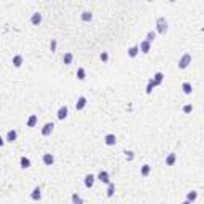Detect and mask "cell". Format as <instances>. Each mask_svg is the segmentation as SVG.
Returning <instances> with one entry per match:
<instances>
[{"instance_id":"16","label":"cell","mask_w":204,"mask_h":204,"mask_svg":"<svg viewBox=\"0 0 204 204\" xmlns=\"http://www.w3.org/2000/svg\"><path fill=\"white\" fill-rule=\"evenodd\" d=\"M30 23H32L34 26H38V24L41 23V13H34L32 18H30Z\"/></svg>"},{"instance_id":"13","label":"cell","mask_w":204,"mask_h":204,"mask_svg":"<svg viewBox=\"0 0 204 204\" xmlns=\"http://www.w3.org/2000/svg\"><path fill=\"white\" fill-rule=\"evenodd\" d=\"M43 163L46 164V166H53V163H54V156L51 153H45L43 155Z\"/></svg>"},{"instance_id":"2","label":"cell","mask_w":204,"mask_h":204,"mask_svg":"<svg viewBox=\"0 0 204 204\" xmlns=\"http://www.w3.org/2000/svg\"><path fill=\"white\" fill-rule=\"evenodd\" d=\"M190 64H191V54H190V53H185V54L180 58V61H179V69H187Z\"/></svg>"},{"instance_id":"21","label":"cell","mask_w":204,"mask_h":204,"mask_svg":"<svg viewBox=\"0 0 204 204\" xmlns=\"http://www.w3.org/2000/svg\"><path fill=\"white\" fill-rule=\"evenodd\" d=\"M19 164H21V167H23V169H27V167H30V159L26 158V156H23V158H21V161H19Z\"/></svg>"},{"instance_id":"17","label":"cell","mask_w":204,"mask_h":204,"mask_svg":"<svg viewBox=\"0 0 204 204\" xmlns=\"http://www.w3.org/2000/svg\"><path fill=\"white\" fill-rule=\"evenodd\" d=\"M72 61H73V54L72 53H66L64 56H62V62H64L66 66H70V64H72Z\"/></svg>"},{"instance_id":"24","label":"cell","mask_w":204,"mask_h":204,"mask_svg":"<svg viewBox=\"0 0 204 204\" xmlns=\"http://www.w3.org/2000/svg\"><path fill=\"white\" fill-rule=\"evenodd\" d=\"M72 204H85V201L81 199V196H80V195L73 193V195H72Z\"/></svg>"},{"instance_id":"29","label":"cell","mask_w":204,"mask_h":204,"mask_svg":"<svg viewBox=\"0 0 204 204\" xmlns=\"http://www.w3.org/2000/svg\"><path fill=\"white\" fill-rule=\"evenodd\" d=\"M155 38H156V32H153V30H150L149 34H147V41H150V43H152V41L155 40Z\"/></svg>"},{"instance_id":"27","label":"cell","mask_w":204,"mask_h":204,"mask_svg":"<svg viewBox=\"0 0 204 204\" xmlns=\"http://www.w3.org/2000/svg\"><path fill=\"white\" fill-rule=\"evenodd\" d=\"M113 195H115V184H112V182H110L109 188H107V196H109V198H112Z\"/></svg>"},{"instance_id":"20","label":"cell","mask_w":204,"mask_h":204,"mask_svg":"<svg viewBox=\"0 0 204 204\" xmlns=\"http://www.w3.org/2000/svg\"><path fill=\"white\" fill-rule=\"evenodd\" d=\"M77 78H78L80 81H83L86 78V72H85V69H83V67H78V70H77Z\"/></svg>"},{"instance_id":"12","label":"cell","mask_w":204,"mask_h":204,"mask_svg":"<svg viewBox=\"0 0 204 204\" xmlns=\"http://www.w3.org/2000/svg\"><path fill=\"white\" fill-rule=\"evenodd\" d=\"M16 137H18V132L15 131V129H10L8 132H6V142H15L16 140Z\"/></svg>"},{"instance_id":"11","label":"cell","mask_w":204,"mask_h":204,"mask_svg":"<svg viewBox=\"0 0 204 204\" xmlns=\"http://www.w3.org/2000/svg\"><path fill=\"white\" fill-rule=\"evenodd\" d=\"M175 161H177V155H175V153H169L166 156V166H174Z\"/></svg>"},{"instance_id":"14","label":"cell","mask_w":204,"mask_h":204,"mask_svg":"<svg viewBox=\"0 0 204 204\" xmlns=\"http://www.w3.org/2000/svg\"><path fill=\"white\" fill-rule=\"evenodd\" d=\"M163 80H164V73L163 72H156L155 73V77H153V81H155V85H161L163 83Z\"/></svg>"},{"instance_id":"31","label":"cell","mask_w":204,"mask_h":204,"mask_svg":"<svg viewBox=\"0 0 204 204\" xmlns=\"http://www.w3.org/2000/svg\"><path fill=\"white\" fill-rule=\"evenodd\" d=\"M191 110H193V105H190V104L184 105V112H185V113H190Z\"/></svg>"},{"instance_id":"30","label":"cell","mask_w":204,"mask_h":204,"mask_svg":"<svg viewBox=\"0 0 204 204\" xmlns=\"http://www.w3.org/2000/svg\"><path fill=\"white\" fill-rule=\"evenodd\" d=\"M124 153H126V159H128V161L134 159V153H132V152H124Z\"/></svg>"},{"instance_id":"23","label":"cell","mask_w":204,"mask_h":204,"mask_svg":"<svg viewBox=\"0 0 204 204\" xmlns=\"http://www.w3.org/2000/svg\"><path fill=\"white\" fill-rule=\"evenodd\" d=\"M37 115H30L29 116V120H27V126H29V128H34L35 124H37Z\"/></svg>"},{"instance_id":"34","label":"cell","mask_w":204,"mask_h":204,"mask_svg":"<svg viewBox=\"0 0 204 204\" xmlns=\"http://www.w3.org/2000/svg\"><path fill=\"white\" fill-rule=\"evenodd\" d=\"M3 144H5V140H3V137H0V147H3Z\"/></svg>"},{"instance_id":"19","label":"cell","mask_w":204,"mask_h":204,"mask_svg":"<svg viewBox=\"0 0 204 204\" xmlns=\"http://www.w3.org/2000/svg\"><path fill=\"white\" fill-rule=\"evenodd\" d=\"M137 54H139V45H134V46H131L128 50V56H129V58H136Z\"/></svg>"},{"instance_id":"15","label":"cell","mask_w":204,"mask_h":204,"mask_svg":"<svg viewBox=\"0 0 204 204\" xmlns=\"http://www.w3.org/2000/svg\"><path fill=\"white\" fill-rule=\"evenodd\" d=\"M150 171H152V166L150 164H144L142 167H140V175H142V177H149Z\"/></svg>"},{"instance_id":"22","label":"cell","mask_w":204,"mask_h":204,"mask_svg":"<svg viewBox=\"0 0 204 204\" xmlns=\"http://www.w3.org/2000/svg\"><path fill=\"white\" fill-rule=\"evenodd\" d=\"M93 19V13L91 11H83L81 13V21H85V23H88V21Z\"/></svg>"},{"instance_id":"32","label":"cell","mask_w":204,"mask_h":204,"mask_svg":"<svg viewBox=\"0 0 204 204\" xmlns=\"http://www.w3.org/2000/svg\"><path fill=\"white\" fill-rule=\"evenodd\" d=\"M101 59H102L104 62H107V61H109V53H102V54H101Z\"/></svg>"},{"instance_id":"6","label":"cell","mask_w":204,"mask_h":204,"mask_svg":"<svg viewBox=\"0 0 204 204\" xmlns=\"http://www.w3.org/2000/svg\"><path fill=\"white\" fill-rule=\"evenodd\" d=\"M30 198H32L34 201H40V199H41V188H40V187H35V188L32 190Z\"/></svg>"},{"instance_id":"1","label":"cell","mask_w":204,"mask_h":204,"mask_svg":"<svg viewBox=\"0 0 204 204\" xmlns=\"http://www.w3.org/2000/svg\"><path fill=\"white\" fill-rule=\"evenodd\" d=\"M167 27H169V26H167V19L166 18L161 16V18L156 19V32L158 34H166L167 32Z\"/></svg>"},{"instance_id":"28","label":"cell","mask_w":204,"mask_h":204,"mask_svg":"<svg viewBox=\"0 0 204 204\" xmlns=\"http://www.w3.org/2000/svg\"><path fill=\"white\" fill-rule=\"evenodd\" d=\"M156 86L155 85V81H153V78L152 80H149V85H147V88H145V91H147V94H152V91H153V88Z\"/></svg>"},{"instance_id":"25","label":"cell","mask_w":204,"mask_h":204,"mask_svg":"<svg viewBox=\"0 0 204 204\" xmlns=\"http://www.w3.org/2000/svg\"><path fill=\"white\" fill-rule=\"evenodd\" d=\"M196 198H198V193H196V191H190V193L187 195V201L191 202V204L196 201Z\"/></svg>"},{"instance_id":"26","label":"cell","mask_w":204,"mask_h":204,"mask_svg":"<svg viewBox=\"0 0 204 204\" xmlns=\"http://www.w3.org/2000/svg\"><path fill=\"white\" fill-rule=\"evenodd\" d=\"M182 89H184V93H185V94H191V91H193L191 85H190L188 81H185L184 85H182Z\"/></svg>"},{"instance_id":"33","label":"cell","mask_w":204,"mask_h":204,"mask_svg":"<svg viewBox=\"0 0 204 204\" xmlns=\"http://www.w3.org/2000/svg\"><path fill=\"white\" fill-rule=\"evenodd\" d=\"M56 45H58V41L53 40V41H51V46H50V48H51V51H56Z\"/></svg>"},{"instance_id":"18","label":"cell","mask_w":204,"mask_h":204,"mask_svg":"<svg viewBox=\"0 0 204 204\" xmlns=\"http://www.w3.org/2000/svg\"><path fill=\"white\" fill-rule=\"evenodd\" d=\"M13 66H15L16 69H19L21 66H23V56H21V54H16L15 58H13Z\"/></svg>"},{"instance_id":"4","label":"cell","mask_w":204,"mask_h":204,"mask_svg":"<svg viewBox=\"0 0 204 204\" xmlns=\"http://www.w3.org/2000/svg\"><path fill=\"white\" fill-rule=\"evenodd\" d=\"M150 48H152V43L144 40V41H140V45H139V51H142L144 54H147V53H150Z\"/></svg>"},{"instance_id":"3","label":"cell","mask_w":204,"mask_h":204,"mask_svg":"<svg viewBox=\"0 0 204 204\" xmlns=\"http://www.w3.org/2000/svg\"><path fill=\"white\" fill-rule=\"evenodd\" d=\"M97 180H101L102 184H110V174L107 172V171H101L99 174H97V177H96Z\"/></svg>"},{"instance_id":"7","label":"cell","mask_w":204,"mask_h":204,"mask_svg":"<svg viewBox=\"0 0 204 204\" xmlns=\"http://www.w3.org/2000/svg\"><path fill=\"white\" fill-rule=\"evenodd\" d=\"M86 104H88V102H86V97H85V96H80L78 101H77V104H75V109H77V110H83V109L86 107Z\"/></svg>"},{"instance_id":"5","label":"cell","mask_w":204,"mask_h":204,"mask_svg":"<svg viewBox=\"0 0 204 204\" xmlns=\"http://www.w3.org/2000/svg\"><path fill=\"white\" fill-rule=\"evenodd\" d=\"M53 129H54V124L53 123H46L43 128H41V136H45V137L50 136L51 132H53Z\"/></svg>"},{"instance_id":"10","label":"cell","mask_w":204,"mask_h":204,"mask_svg":"<svg viewBox=\"0 0 204 204\" xmlns=\"http://www.w3.org/2000/svg\"><path fill=\"white\" fill-rule=\"evenodd\" d=\"M94 180H96L94 175H93V174H88L86 177H85V187H86V188H93Z\"/></svg>"},{"instance_id":"8","label":"cell","mask_w":204,"mask_h":204,"mask_svg":"<svg viewBox=\"0 0 204 204\" xmlns=\"http://www.w3.org/2000/svg\"><path fill=\"white\" fill-rule=\"evenodd\" d=\"M104 142H105V145H109V147L115 145L116 144V136L115 134H107L104 137Z\"/></svg>"},{"instance_id":"35","label":"cell","mask_w":204,"mask_h":204,"mask_svg":"<svg viewBox=\"0 0 204 204\" xmlns=\"http://www.w3.org/2000/svg\"><path fill=\"white\" fill-rule=\"evenodd\" d=\"M182 204H191V202H188V201H184V202H182Z\"/></svg>"},{"instance_id":"9","label":"cell","mask_w":204,"mask_h":204,"mask_svg":"<svg viewBox=\"0 0 204 204\" xmlns=\"http://www.w3.org/2000/svg\"><path fill=\"white\" fill-rule=\"evenodd\" d=\"M69 115V109L66 107V105H62V107L58 110V120H66Z\"/></svg>"}]
</instances>
